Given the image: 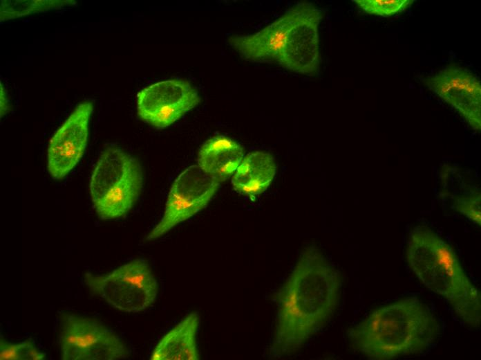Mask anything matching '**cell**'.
Here are the masks:
<instances>
[{
    "label": "cell",
    "instance_id": "obj_4",
    "mask_svg": "<svg viewBox=\"0 0 481 360\" xmlns=\"http://www.w3.org/2000/svg\"><path fill=\"white\" fill-rule=\"evenodd\" d=\"M142 186V169L134 156L117 146L102 151L89 183L94 208L102 219L125 215L138 199Z\"/></svg>",
    "mask_w": 481,
    "mask_h": 360
},
{
    "label": "cell",
    "instance_id": "obj_7",
    "mask_svg": "<svg viewBox=\"0 0 481 360\" xmlns=\"http://www.w3.org/2000/svg\"><path fill=\"white\" fill-rule=\"evenodd\" d=\"M220 182L198 165L185 168L169 190L164 215L147 240H155L176 225L204 208L218 190Z\"/></svg>",
    "mask_w": 481,
    "mask_h": 360
},
{
    "label": "cell",
    "instance_id": "obj_19",
    "mask_svg": "<svg viewBox=\"0 0 481 360\" xmlns=\"http://www.w3.org/2000/svg\"><path fill=\"white\" fill-rule=\"evenodd\" d=\"M366 12L389 17L400 13L408 9L414 2L413 0H354Z\"/></svg>",
    "mask_w": 481,
    "mask_h": 360
},
{
    "label": "cell",
    "instance_id": "obj_6",
    "mask_svg": "<svg viewBox=\"0 0 481 360\" xmlns=\"http://www.w3.org/2000/svg\"><path fill=\"white\" fill-rule=\"evenodd\" d=\"M59 341L64 360H116L129 355L114 332L86 317L66 315Z\"/></svg>",
    "mask_w": 481,
    "mask_h": 360
},
{
    "label": "cell",
    "instance_id": "obj_12",
    "mask_svg": "<svg viewBox=\"0 0 481 360\" xmlns=\"http://www.w3.org/2000/svg\"><path fill=\"white\" fill-rule=\"evenodd\" d=\"M294 15V5L260 31L252 35L232 36L229 42L247 60L275 62L279 64Z\"/></svg>",
    "mask_w": 481,
    "mask_h": 360
},
{
    "label": "cell",
    "instance_id": "obj_17",
    "mask_svg": "<svg viewBox=\"0 0 481 360\" xmlns=\"http://www.w3.org/2000/svg\"><path fill=\"white\" fill-rule=\"evenodd\" d=\"M459 182L460 186L451 188V191H457V193L451 195L453 207L471 221L480 225V191L473 184L462 186V181Z\"/></svg>",
    "mask_w": 481,
    "mask_h": 360
},
{
    "label": "cell",
    "instance_id": "obj_15",
    "mask_svg": "<svg viewBox=\"0 0 481 360\" xmlns=\"http://www.w3.org/2000/svg\"><path fill=\"white\" fill-rule=\"evenodd\" d=\"M276 169L275 159L271 154L262 151L251 152L236 169L232 181L233 187L241 194L258 195L267 188Z\"/></svg>",
    "mask_w": 481,
    "mask_h": 360
},
{
    "label": "cell",
    "instance_id": "obj_3",
    "mask_svg": "<svg viewBox=\"0 0 481 360\" xmlns=\"http://www.w3.org/2000/svg\"><path fill=\"white\" fill-rule=\"evenodd\" d=\"M406 259L419 280L442 296L460 319L471 327L480 325V292L448 243L428 227L417 226L408 240Z\"/></svg>",
    "mask_w": 481,
    "mask_h": 360
},
{
    "label": "cell",
    "instance_id": "obj_18",
    "mask_svg": "<svg viewBox=\"0 0 481 360\" xmlns=\"http://www.w3.org/2000/svg\"><path fill=\"white\" fill-rule=\"evenodd\" d=\"M46 358V354L40 352L30 339L19 343H11L1 339V360H44Z\"/></svg>",
    "mask_w": 481,
    "mask_h": 360
},
{
    "label": "cell",
    "instance_id": "obj_16",
    "mask_svg": "<svg viewBox=\"0 0 481 360\" xmlns=\"http://www.w3.org/2000/svg\"><path fill=\"white\" fill-rule=\"evenodd\" d=\"M76 4L77 2L74 0H1L0 21H6Z\"/></svg>",
    "mask_w": 481,
    "mask_h": 360
},
{
    "label": "cell",
    "instance_id": "obj_20",
    "mask_svg": "<svg viewBox=\"0 0 481 360\" xmlns=\"http://www.w3.org/2000/svg\"><path fill=\"white\" fill-rule=\"evenodd\" d=\"M0 85V110L1 118H2L10 111V105L6 90L1 81Z\"/></svg>",
    "mask_w": 481,
    "mask_h": 360
},
{
    "label": "cell",
    "instance_id": "obj_2",
    "mask_svg": "<svg viewBox=\"0 0 481 360\" xmlns=\"http://www.w3.org/2000/svg\"><path fill=\"white\" fill-rule=\"evenodd\" d=\"M439 334L433 313L417 298L408 297L374 310L348 337L367 358L388 360L425 352Z\"/></svg>",
    "mask_w": 481,
    "mask_h": 360
},
{
    "label": "cell",
    "instance_id": "obj_9",
    "mask_svg": "<svg viewBox=\"0 0 481 360\" xmlns=\"http://www.w3.org/2000/svg\"><path fill=\"white\" fill-rule=\"evenodd\" d=\"M428 89L455 109L477 132L481 128V83L473 72L450 63L423 80Z\"/></svg>",
    "mask_w": 481,
    "mask_h": 360
},
{
    "label": "cell",
    "instance_id": "obj_5",
    "mask_svg": "<svg viewBox=\"0 0 481 360\" xmlns=\"http://www.w3.org/2000/svg\"><path fill=\"white\" fill-rule=\"evenodd\" d=\"M90 290L113 307L137 313L156 300L158 283L144 259H135L104 275L85 274Z\"/></svg>",
    "mask_w": 481,
    "mask_h": 360
},
{
    "label": "cell",
    "instance_id": "obj_11",
    "mask_svg": "<svg viewBox=\"0 0 481 360\" xmlns=\"http://www.w3.org/2000/svg\"><path fill=\"white\" fill-rule=\"evenodd\" d=\"M93 105L91 101L77 105L54 133L47 149V167L52 178H64L79 163L88 139V125Z\"/></svg>",
    "mask_w": 481,
    "mask_h": 360
},
{
    "label": "cell",
    "instance_id": "obj_10",
    "mask_svg": "<svg viewBox=\"0 0 481 360\" xmlns=\"http://www.w3.org/2000/svg\"><path fill=\"white\" fill-rule=\"evenodd\" d=\"M287 32L281 66L305 75H314L320 64L318 28L322 12L308 2L297 3Z\"/></svg>",
    "mask_w": 481,
    "mask_h": 360
},
{
    "label": "cell",
    "instance_id": "obj_1",
    "mask_svg": "<svg viewBox=\"0 0 481 360\" xmlns=\"http://www.w3.org/2000/svg\"><path fill=\"white\" fill-rule=\"evenodd\" d=\"M341 286L338 271L315 246L306 247L275 295L273 356L296 352L326 323L337 306Z\"/></svg>",
    "mask_w": 481,
    "mask_h": 360
},
{
    "label": "cell",
    "instance_id": "obj_13",
    "mask_svg": "<svg viewBox=\"0 0 481 360\" xmlns=\"http://www.w3.org/2000/svg\"><path fill=\"white\" fill-rule=\"evenodd\" d=\"M244 157L243 147L232 138L219 135L206 141L198 153V165L220 183L228 179Z\"/></svg>",
    "mask_w": 481,
    "mask_h": 360
},
{
    "label": "cell",
    "instance_id": "obj_8",
    "mask_svg": "<svg viewBox=\"0 0 481 360\" xmlns=\"http://www.w3.org/2000/svg\"><path fill=\"white\" fill-rule=\"evenodd\" d=\"M200 102L198 91L184 80L169 79L152 84L136 96L141 120L163 129L180 119Z\"/></svg>",
    "mask_w": 481,
    "mask_h": 360
},
{
    "label": "cell",
    "instance_id": "obj_14",
    "mask_svg": "<svg viewBox=\"0 0 481 360\" xmlns=\"http://www.w3.org/2000/svg\"><path fill=\"white\" fill-rule=\"evenodd\" d=\"M199 315L191 312L165 334L151 356L153 360H197L196 336Z\"/></svg>",
    "mask_w": 481,
    "mask_h": 360
}]
</instances>
